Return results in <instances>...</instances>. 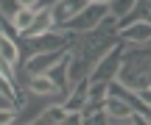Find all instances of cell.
Here are the masks:
<instances>
[{
    "mask_svg": "<svg viewBox=\"0 0 151 125\" xmlns=\"http://www.w3.org/2000/svg\"><path fill=\"white\" fill-rule=\"evenodd\" d=\"M70 39L73 33L59 31V28H48V31L37 33V36H22L20 39V53L22 59L34 53H50V50H67L70 47Z\"/></svg>",
    "mask_w": 151,
    "mask_h": 125,
    "instance_id": "6da1fadb",
    "label": "cell"
},
{
    "mask_svg": "<svg viewBox=\"0 0 151 125\" xmlns=\"http://www.w3.org/2000/svg\"><path fill=\"white\" fill-rule=\"evenodd\" d=\"M104 14H109V8H106L104 3H87L78 14L70 17V20L59 28V31H67V33H87V31H92V28L101 22Z\"/></svg>",
    "mask_w": 151,
    "mask_h": 125,
    "instance_id": "7a4b0ae2",
    "label": "cell"
},
{
    "mask_svg": "<svg viewBox=\"0 0 151 125\" xmlns=\"http://www.w3.org/2000/svg\"><path fill=\"white\" fill-rule=\"evenodd\" d=\"M120 53H123V42L118 39L115 47H109L101 59L95 61V67L90 70V81H112L118 75V67H120Z\"/></svg>",
    "mask_w": 151,
    "mask_h": 125,
    "instance_id": "3957f363",
    "label": "cell"
},
{
    "mask_svg": "<svg viewBox=\"0 0 151 125\" xmlns=\"http://www.w3.org/2000/svg\"><path fill=\"white\" fill-rule=\"evenodd\" d=\"M65 53H67V50H50V53H34V56H25V59H22V67H25L28 75H42V72H48Z\"/></svg>",
    "mask_w": 151,
    "mask_h": 125,
    "instance_id": "277c9868",
    "label": "cell"
},
{
    "mask_svg": "<svg viewBox=\"0 0 151 125\" xmlns=\"http://www.w3.org/2000/svg\"><path fill=\"white\" fill-rule=\"evenodd\" d=\"M87 3H90V0H53V6H50V22H53V28H62L70 17L78 14Z\"/></svg>",
    "mask_w": 151,
    "mask_h": 125,
    "instance_id": "5b68a950",
    "label": "cell"
},
{
    "mask_svg": "<svg viewBox=\"0 0 151 125\" xmlns=\"http://www.w3.org/2000/svg\"><path fill=\"white\" fill-rule=\"evenodd\" d=\"M118 39L126 42V44H148L151 25H148V22H132V25H126V28L118 31Z\"/></svg>",
    "mask_w": 151,
    "mask_h": 125,
    "instance_id": "8992f818",
    "label": "cell"
},
{
    "mask_svg": "<svg viewBox=\"0 0 151 125\" xmlns=\"http://www.w3.org/2000/svg\"><path fill=\"white\" fill-rule=\"evenodd\" d=\"M67 117H70V111H65L62 103H56V106H48V109L37 111V117L31 122H22V125H65Z\"/></svg>",
    "mask_w": 151,
    "mask_h": 125,
    "instance_id": "52a82bcc",
    "label": "cell"
},
{
    "mask_svg": "<svg viewBox=\"0 0 151 125\" xmlns=\"http://www.w3.org/2000/svg\"><path fill=\"white\" fill-rule=\"evenodd\" d=\"M104 111H106L109 125H112V122H129V117L134 114L132 106L126 103V100H120V97H106V100H104Z\"/></svg>",
    "mask_w": 151,
    "mask_h": 125,
    "instance_id": "ba28073f",
    "label": "cell"
},
{
    "mask_svg": "<svg viewBox=\"0 0 151 125\" xmlns=\"http://www.w3.org/2000/svg\"><path fill=\"white\" fill-rule=\"evenodd\" d=\"M148 20H151V0H134V6L118 20V31L132 22H148Z\"/></svg>",
    "mask_w": 151,
    "mask_h": 125,
    "instance_id": "9c48e42d",
    "label": "cell"
},
{
    "mask_svg": "<svg viewBox=\"0 0 151 125\" xmlns=\"http://www.w3.org/2000/svg\"><path fill=\"white\" fill-rule=\"evenodd\" d=\"M45 75L50 78V83H53V86L59 89V95H62V97H65V95L70 92V83H67V53L62 56V59L56 61V64L50 67V70L45 72Z\"/></svg>",
    "mask_w": 151,
    "mask_h": 125,
    "instance_id": "30bf717a",
    "label": "cell"
},
{
    "mask_svg": "<svg viewBox=\"0 0 151 125\" xmlns=\"http://www.w3.org/2000/svg\"><path fill=\"white\" fill-rule=\"evenodd\" d=\"M0 59H6L11 67H20V61H22V53H20V39H11V36H6V33H0Z\"/></svg>",
    "mask_w": 151,
    "mask_h": 125,
    "instance_id": "8fae6325",
    "label": "cell"
},
{
    "mask_svg": "<svg viewBox=\"0 0 151 125\" xmlns=\"http://www.w3.org/2000/svg\"><path fill=\"white\" fill-rule=\"evenodd\" d=\"M48 28H53V22H50V8H37V11H34L31 25L25 28V33H22V36H37V33L48 31ZM22 36H20V39H22Z\"/></svg>",
    "mask_w": 151,
    "mask_h": 125,
    "instance_id": "7c38bea8",
    "label": "cell"
},
{
    "mask_svg": "<svg viewBox=\"0 0 151 125\" xmlns=\"http://www.w3.org/2000/svg\"><path fill=\"white\" fill-rule=\"evenodd\" d=\"M0 97H6V103L9 106H14V109H20L22 106V92H20V86L17 83H11L6 75H0Z\"/></svg>",
    "mask_w": 151,
    "mask_h": 125,
    "instance_id": "4fadbf2b",
    "label": "cell"
},
{
    "mask_svg": "<svg viewBox=\"0 0 151 125\" xmlns=\"http://www.w3.org/2000/svg\"><path fill=\"white\" fill-rule=\"evenodd\" d=\"M28 89H31L34 95H39V97H45V95H59V89L53 86V83H50V78L45 75H28ZM62 97V95H59Z\"/></svg>",
    "mask_w": 151,
    "mask_h": 125,
    "instance_id": "5bb4252c",
    "label": "cell"
},
{
    "mask_svg": "<svg viewBox=\"0 0 151 125\" xmlns=\"http://www.w3.org/2000/svg\"><path fill=\"white\" fill-rule=\"evenodd\" d=\"M31 20H34V8H17V14L11 17V25H14V31L22 36L25 28L31 25Z\"/></svg>",
    "mask_w": 151,
    "mask_h": 125,
    "instance_id": "9a60e30c",
    "label": "cell"
},
{
    "mask_svg": "<svg viewBox=\"0 0 151 125\" xmlns=\"http://www.w3.org/2000/svg\"><path fill=\"white\" fill-rule=\"evenodd\" d=\"M106 86H109V81H90L87 78V100H104Z\"/></svg>",
    "mask_w": 151,
    "mask_h": 125,
    "instance_id": "2e32d148",
    "label": "cell"
},
{
    "mask_svg": "<svg viewBox=\"0 0 151 125\" xmlns=\"http://www.w3.org/2000/svg\"><path fill=\"white\" fill-rule=\"evenodd\" d=\"M132 6H134V0H109L106 8H109V14H112L115 20H120V17H123L126 11L132 8Z\"/></svg>",
    "mask_w": 151,
    "mask_h": 125,
    "instance_id": "e0dca14e",
    "label": "cell"
},
{
    "mask_svg": "<svg viewBox=\"0 0 151 125\" xmlns=\"http://www.w3.org/2000/svg\"><path fill=\"white\" fill-rule=\"evenodd\" d=\"M17 111L20 109L6 103V109H0V125H17Z\"/></svg>",
    "mask_w": 151,
    "mask_h": 125,
    "instance_id": "ac0fdd59",
    "label": "cell"
},
{
    "mask_svg": "<svg viewBox=\"0 0 151 125\" xmlns=\"http://www.w3.org/2000/svg\"><path fill=\"white\" fill-rule=\"evenodd\" d=\"M129 122H132V125H151V122H148V117H146V114H137V111L129 117Z\"/></svg>",
    "mask_w": 151,
    "mask_h": 125,
    "instance_id": "d6986e66",
    "label": "cell"
},
{
    "mask_svg": "<svg viewBox=\"0 0 151 125\" xmlns=\"http://www.w3.org/2000/svg\"><path fill=\"white\" fill-rule=\"evenodd\" d=\"M90 3H104V6H109V0H90Z\"/></svg>",
    "mask_w": 151,
    "mask_h": 125,
    "instance_id": "ffe728a7",
    "label": "cell"
}]
</instances>
